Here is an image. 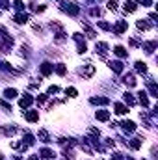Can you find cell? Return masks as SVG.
Listing matches in <instances>:
<instances>
[{"label":"cell","mask_w":158,"mask_h":160,"mask_svg":"<svg viewBox=\"0 0 158 160\" xmlns=\"http://www.w3.org/2000/svg\"><path fill=\"white\" fill-rule=\"evenodd\" d=\"M62 11L69 13L71 17H77V15L80 13V8L77 6V4H73V2H71V4H62Z\"/></svg>","instance_id":"obj_1"},{"label":"cell","mask_w":158,"mask_h":160,"mask_svg":"<svg viewBox=\"0 0 158 160\" xmlns=\"http://www.w3.org/2000/svg\"><path fill=\"white\" fill-rule=\"evenodd\" d=\"M126 28H128V22H126V21H117V22H116V24L112 26L114 34H117V36H121V34H123V32H125Z\"/></svg>","instance_id":"obj_2"},{"label":"cell","mask_w":158,"mask_h":160,"mask_svg":"<svg viewBox=\"0 0 158 160\" xmlns=\"http://www.w3.org/2000/svg\"><path fill=\"white\" fill-rule=\"evenodd\" d=\"M24 119L28 121V123H36V121H39V112L37 110H28L24 114Z\"/></svg>","instance_id":"obj_3"},{"label":"cell","mask_w":158,"mask_h":160,"mask_svg":"<svg viewBox=\"0 0 158 160\" xmlns=\"http://www.w3.org/2000/svg\"><path fill=\"white\" fill-rule=\"evenodd\" d=\"M39 71H41V75H43V77H48L50 73H54V65H52V63H48V62H45V63H41Z\"/></svg>","instance_id":"obj_4"},{"label":"cell","mask_w":158,"mask_h":160,"mask_svg":"<svg viewBox=\"0 0 158 160\" xmlns=\"http://www.w3.org/2000/svg\"><path fill=\"white\" fill-rule=\"evenodd\" d=\"M95 50H97V54H101V56H106V54H108V43H104V41L97 43V45H95Z\"/></svg>","instance_id":"obj_5"},{"label":"cell","mask_w":158,"mask_h":160,"mask_svg":"<svg viewBox=\"0 0 158 160\" xmlns=\"http://www.w3.org/2000/svg\"><path fill=\"white\" fill-rule=\"evenodd\" d=\"M32 102H34V97H32V95H28V93H24V97H22V99L19 101L21 108H24V110H26V108H28V106H30Z\"/></svg>","instance_id":"obj_6"},{"label":"cell","mask_w":158,"mask_h":160,"mask_svg":"<svg viewBox=\"0 0 158 160\" xmlns=\"http://www.w3.org/2000/svg\"><path fill=\"white\" fill-rule=\"evenodd\" d=\"M80 75H82L84 78H91V77L95 75V67H93V65H86V67L80 71Z\"/></svg>","instance_id":"obj_7"},{"label":"cell","mask_w":158,"mask_h":160,"mask_svg":"<svg viewBox=\"0 0 158 160\" xmlns=\"http://www.w3.org/2000/svg\"><path fill=\"white\" fill-rule=\"evenodd\" d=\"M121 127H123V130H125V132H134V130H136V123H134V121H123V123H121Z\"/></svg>","instance_id":"obj_8"},{"label":"cell","mask_w":158,"mask_h":160,"mask_svg":"<svg viewBox=\"0 0 158 160\" xmlns=\"http://www.w3.org/2000/svg\"><path fill=\"white\" fill-rule=\"evenodd\" d=\"M155 48H156V41H145V43H143V50H145L147 54H153Z\"/></svg>","instance_id":"obj_9"},{"label":"cell","mask_w":158,"mask_h":160,"mask_svg":"<svg viewBox=\"0 0 158 160\" xmlns=\"http://www.w3.org/2000/svg\"><path fill=\"white\" fill-rule=\"evenodd\" d=\"M89 101H91V104H102V106L110 104V99H106V97H91Z\"/></svg>","instance_id":"obj_10"},{"label":"cell","mask_w":158,"mask_h":160,"mask_svg":"<svg viewBox=\"0 0 158 160\" xmlns=\"http://www.w3.org/2000/svg\"><path fill=\"white\" fill-rule=\"evenodd\" d=\"M136 9H138V6H136L134 0H125V11L126 13H134Z\"/></svg>","instance_id":"obj_11"},{"label":"cell","mask_w":158,"mask_h":160,"mask_svg":"<svg viewBox=\"0 0 158 160\" xmlns=\"http://www.w3.org/2000/svg\"><path fill=\"white\" fill-rule=\"evenodd\" d=\"M95 118H97L99 121H108L110 119V112H108V110H97Z\"/></svg>","instance_id":"obj_12"},{"label":"cell","mask_w":158,"mask_h":160,"mask_svg":"<svg viewBox=\"0 0 158 160\" xmlns=\"http://www.w3.org/2000/svg\"><path fill=\"white\" fill-rule=\"evenodd\" d=\"M114 112L119 114V116H125V114L128 112V108H126L125 104H121V102H116V104H114Z\"/></svg>","instance_id":"obj_13"},{"label":"cell","mask_w":158,"mask_h":160,"mask_svg":"<svg viewBox=\"0 0 158 160\" xmlns=\"http://www.w3.org/2000/svg\"><path fill=\"white\" fill-rule=\"evenodd\" d=\"M28 19H30V17H28L26 13H22V11L15 15V22H17V24H24V22H28Z\"/></svg>","instance_id":"obj_14"},{"label":"cell","mask_w":158,"mask_h":160,"mask_svg":"<svg viewBox=\"0 0 158 160\" xmlns=\"http://www.w3.org/2000/svg\"><path fill=\"white\" fill-rule=\"evenodd\" d=\"M54 73H56V75H60V77H63V75L67 73L65 63H56V65H54Z\"/></svg>","instance_id":"obj_15"},{"label":"cell","mask_w":158,"mask_h":160,"mask_svg":"<svg viewBox=\"0 0 158 160\" xmlns=\"http://www.w3.org/2000/svg\"><path fill=\"white\" fill-rule=\"evenodd\" d=\"M37 138H39L41 142H45V143H48V142H52V140H50V136H48V132H47L45 128H41L39 132H37Z\"/></svg>","instance_id":"obj_16"},{"label":"cell","mask_w":158,"mask_h":160,"mask_svg":"<svg viewBox=\"0 0 158 160\" xmlns=\"http://www.w3.org/2000/svg\"><path fill=\"white\" fill-rule=\"evenodd\" d=\"M114 54L119 56V58H128V52H126L123 47H119V45H117V47H114Z\"/></svg>","instance_id":"obj_17"},{"label":"cell","mask_w":158,"mask_h":160,"mask_svg":"<svg viewBox=\"0 0 158 160\" xmlns=\"http://www.w3.org/2000/svg\"><path fill=\"white\" fill-rule=\"evenodd\" d=\"M108 65H110V69H112L114 73H121V71H123V63H121V62H110Z\"/></svg>","instance_id":"obj_18"},{"label":"cell","mask_w":158,"mask_h":160,"mask_svg":"<svg viewBox=\"0 0 158 160\" xmlns=\"http://www.w3.org/2000/svg\"><path fill=\"white\" fill-rule=\"evenodd\" d=\"M123 82H125L128 88H134V86H136V78H134V75H125Z\"/></svg>","instance_id":"obj_19"},{"label":"cell","mask_w":158,"mask_h":160,"mask_svg":"<svg viewBox=\"0 0 158 160\" xmlns=\"http://www.w3.org/2000/svg\"><path fill=\"white\" fill-rule=\"evenodd\" d=\"M136 26H138V28H140V30H143V32H145V30H149V28H151V24H149V22H147V21H145V19H140V21H138V22H136Z\"/></svg>","instance_id":"obj_20"},{"label":"cell","mask_w":158,"mask_h":160,"mask_svg":"<svg viewBox=\"0 0 158 160\" xmlns=\"http://www.w3.org/2000/svg\"><path fill=\"white\" fill-rule=\"evenodd\" d=\"M4 97H6V99H15V97H17V89H13V88L4 89Z\"/></svg>","instance_id":"obj_21"},{"label":"cell","mask_w":158,"mask_h":160,"mask_svg":"<svg viewBox=\"0 0 158 160\" xmlns=\"http://www.w3.org/2000/svg\"><path fill=\"white\" fill-rule=\"evenodd\" d=\"M136 71L141 73V75H145V73H147V65H145L143 62H136Z\"/></svg>","instance_id":"obj_22"},{"label":"cell","mask_w":158,"mask_h":160,"mask_svg":"<svg viewBox=\"0 0 158 160\" xmlns=\"http://www.w3.org/2000/svg\"><path fill=\"white\" fill-rule=\"evenodd\" d=\"M149 89H151V95L153 97H158V89H156V84H155V80H149Z\"/></svg>","instance_id":"obj_23"},{"label":"cell","mask_w":158,"mask_h":160,"mask_svg":"<svg viewBox=\"0 0 158 160\" xmlns=\"http://www.w3.org/2000/svg\"><path fill=\"white\" fill-rule=\"evenodd\" d=\"M138 95H140V102H141L143 106H149V99H147V93H145V91H140Z\"/></svg>","instance_id":"obj_24"},{"label":"cell","mask_w":158,"mask_h":160,"mask_svg":"<svg viewBox=\"0 0 158 160\" xmlns=\"http://www.w3.org/2000/svg\"><path fill=\"white\" fill-rule=\"evenodd\" d=\"M22 142H24L26 145H34V142H36V140H34V136H32V134H28V132H26V134H24V138H22Z\"/></svg>","instance_id":"obj_25"},{"label":"cell","mask_w":158,"mask_h":160,"mask_svg":"<svg viewBox=\"0 0 158 160\" xmlns=\"http://www.w3.org/2000/svg\"><path fill=\"white\" fill-rule=\"evenodd\" d=\"M123 99H125V102H126V104H130V106H132V104H136V101H134V97H132L130 93H125V95H123Z\"/></svg>","instance_id":"obj_26"},{"label":"cell","mask_w":158,"mask_h":160,"mask_svg":"<svg viewBox=\"0 0 158 160\" xmlns=\"http://www.w3.org/2000/svg\"><path fill=\"white\" fill-rule=\"evenodd\" d=\"M130 147H132V149H140V147H141V138H134V140L130 142Z\"/></svg>","instance_id":"obj_27"},{"label":"cell","mask_w":158,"mask_h":160,"mask_svg":"<svg viewBox=\"0 0 158 160\" xmlns=\"http://www.w3.org/2000/svg\"><path fill=\"white\" fill-rule=\"evenodd\" d=\"M65 95H67V97H77L78 91H77L75 88H67V89H65Z\"/></svg>","instance_id":"obj_28"},{"label":"cell","mask_w":158,"mask_h":160,"mask_svg":"<svg viewBox=\"0 0 158 160\" xmlns=\"http://www.w3.org/2000/svg\"><path fill=\"white\" fill-rule=\"evenodd\" d=\"M41 155H43V158H52L54 157V153L50 149H41Z\"/></svg>","instance_id":"obj_29"},{"label":"cell","mask_w":158,"mask_h":160,"mask_svg":"<svg viewBox=\"0 0 158 160\" xmlns=\"http://www.w3.org/2000/svg\"><path fill=\"white\" fill-rule=\"evenodd\" d=\"M56 41H60V43L65 41V32H63V30H60V32L56 34Z\"/></svg>","instance_id":"obj_30"},{"label":"cell","mask_w":158,"mask_h":160,"mask_svg":"<svg viewBox=\"0 0 158 160\" xmlns=\"http://www.w3.org/2000/svg\"><path fill=\"white\" fill-rule=\"evenodd\" d=\"M108 9H110V11H116V9H117V2H116V0H110V2H108Z\"/></svg>","instance_id":"obj_31"},{"label":"cell","mask_w":158,"mask_h":160,"mask_svg":"<svg viewBox=\"0 0 158 160\" xmlns=\"http://www.w3.org/2000/svg\"><path fill=\"white\" fill-rule=\"evenodd\" d=\"M99 26H101L102 30H112V26H110L108 22H104V21H99Z\"/></svg>","instance_id":"obj_32"},{"label":"cell","mask_w":158,"mask_h":160,"mask_svg":"<svg viewBox=\"0 0 158 160\" xmlns=\"http://www.w3.org/2000/svg\"><path fill=\"white\" fill-rule=\"evenodd\" d=\"M58 91H60V88H58V86H50L47 95H54V93H58Z\"/></svg>","instance_id":"obj_33"},{"label":"cell","mask_w":158,"mask_h":160,"mask_svg":"<svg viewBox=\"0 0 158 160\" xmlns=\"http://www.w3.org/2000/svg\"><path fill=\"white\" fill-rule=\"evenodd\" d=\"M13 6H15V9H19V11H22V9H24V4H22L21 0H17V2L13 4Z\"/></svg>","instance_id":"obj_34"},{"label":"cell","mask_w":158,"mask_h":160,"mask_svg":"<svg viewBox=\"0 0 158 160\" xmlns=\"http://www.w3.org/2000/svg\"><path fill=\"white\" fill-rule=\"evenodd\" d=\"M0 106H2V108H4L6 112H11V106H9V104H7L6 101H0Z\"/></svg>","instance_id":"obj_35"},{"label":"cell","mask_w":158,"mask_h":160,"mask_svg":"<svg viewBox=\"0 0 158 160\" xmlns=\"http://www.w3.org/2000/svg\"><path fill=\"white\" fill-rule=\"evenodd\" d=\"M138 4H141L143 8H147V6H153V0H138Z\"/></svg>","instance_id":"obj_36"},{"label":"cell","mask_w":158,"mask_h":160,"mask_svg":"<svg viewBox=\"0 0 158 160\" xmlns=\"http://www.w3.org/2000/svg\"><path fill=\"white\" fill-rule=\"evenodd\" d=\"M0 8H2V9H7V8H9V2H7V0H0Z\"/></svg>","instance_id":"obj_37"},{"label":"cell","mask_w":158,"mask_h":160,"mask_svg":"<svg viewBox=\"0 0 158 160\" xmlns=\"http://www.w3.org/2000/svg\"><path fill=\"white\" fill-rule=\"evenodd\" d=\"M47 97H48V95H39V97H37V104H43V102L47 101Z\"/></svg>","instance_id":"obj_38"},{"label":"cell","mask_w":158,"mask_h":160,"mask_svg":"<svg viewBox=\"0 0 158 160\" xmlns=\"http://www.w3.org/2000/svg\"><path fill=\"white\" fill-rule=\"evenodd\" d=\"M87 4H93V2H102V0H86Z\"/></svg>","instance_id":"obj_39"},{"label":"cell","mask_w":158,"mask_h":160,"mask_svg":"<svg viewBox=\"0 0 158 160\" xmlns=\"http://www.w3.org/2000/svg\"><path fill=\"white\" fill-rule=\"evenodd\" d=\"M30 160H41V158H37V157H30Z\"/></svg>","instance_id":"obj_40"},{"label":"cell","mask_w":158,"mask_h":160,"mask_svg":"<svg viewBox=\"0 0 158 160\" xmlns=\"http://www.w3.org/2000/svg\"><path fill=\"white\" fill-rule=\"evenodd\" d=\"M0 160H4V157H2V155H0Z\"/></svg>","instance_id":"obj_41"}]
</instances>
